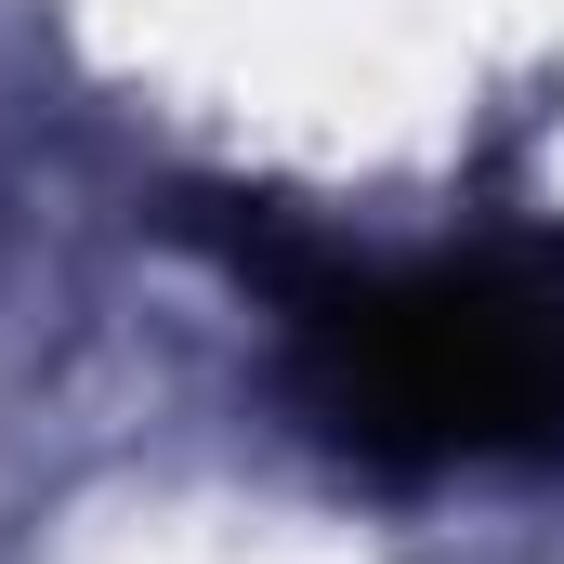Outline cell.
<instances>
[{
    "mask_svg": "<svg viewBox=\"0 0 564 564\" xmlns=\"http://www.w3.org/2000/svg\"><path fill=\"white\" fill-rule=\"evenodd\" d=\"M237 263L289 302L302 408L328 446L433 473V459H552L564 446V276L525 250L473 263H328L276 224H224Z\"/></svg>",
    "mask_w": 564,
    "mask_h": 564,
    "instance_id": "obj_1",
    "label": "cell"
}]
</instances>
